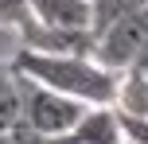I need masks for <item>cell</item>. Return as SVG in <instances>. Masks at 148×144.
Returning a JSON list of instances; mask_svg holds the SVG:
<instances>
[{
    "label": "cell",
    "mask_w": 148,
    "mask_h": 144,
    "mask_svg": "<svg viewBox=\"0 0 148 144\" xmlns=\"http://www.w3.org/2000/svg\"><path fill=\"white\" fill-rule=\"evenodd\" d=\"M74 136L82 144H121V125L113 105H86L82 121L74 125Z\"/></svg>",
    "instance_id": "obj_5"
},
{
    "label": "cell",
    "mask_w": 148,
    "mask_h": 144,
    "mask_svg": "<svg viewBox=\"0 0 148 144\" xmlns=\"http://www.w3.org/2000/svg\"><path fill=\"white\" fill-rule=\"evenodd\" d=\"M31 20L47 27H82L90 31V0H27Z\"/></svg>",
    "instance_id": "obj_4"
},
{
    "label": "cell",
    "mask_w": 148,
    "mask_h": 144,
    "mask_svg": "<svg viewBox=\"0 0 148 144\" xmlns=\"http://www.w3.org/2000/svg\"><path fill=\"white\" fill-rule=\"evenodd\" d=\"M117 125H121V140L148 144V117H129V113H117Z\"/></svg>",
    "instance_id": "obj_10"
},
{
    "label": "cell",
    "mask_w": 148,
    "mask_h": 144,
    "mask_svg": "<svg viewBox=\"0 0 148 144\" xmlns=\"http://www.w3.org/2000/svg\"><path fill=\"white\" fill-rule=\"evenodd\" d=\"M121 144H133V140H121Z\"/></svg>",
    "instance_id": "obj_14"
},
{
    "label": "cell",
    "mask_w": 148,
    "mask_h": 144,
    "mask_svg": "<svg viewBox=\"0 0 148 144\" xmlns=\"http://www.w3.org/2000/svg\"><path fill=\"white\" fill-rule=\"evenodd\" d=\"M0 144H43V136H39V132L31 129L27 121H23V113H20V121H16L12 129H4V136H0Z\"/></svg>",
    "instance_id": "obj_11"
},
{
    "label": "cell",
    "mask_w": 148,
    "mask_h": 144,
    "mask_svg": "<svg viewBox=\"0 0 148 144\" xmlns=\"http://www.w3.org/2000/svg\"><path fill=\"white\" fill-rule=\"evenodd\" d=\"M0 136H4V132H0Z\"/></svg>",
    "instance_id": "obj_15"
},
{
    "label": "cell",
    "mask_w": 148,
    "mask_h": 144,
    "mask_svg": "<svg viewBox=\"0 0 148 144\" xmlns=\"http://www.w3.org/2000/svg\"><path fill=\"white\" fill-rule=\"evenodd\" d=\"M20 105H23V121H27L39 136L74 132V125L86 113L82 101L66 98V93H55V90H47V86H35V82H27V78H20Z\"/></svg>",
    "instance_id": "obj_2"
},
{
    "label": "cell",
    "mask_w": 148,
    "mask_h": 144,
    "mask_svg": "<svg viewBox=\"0 0 148 144\" xmlns=\"http://www.w3.org/2000/svg\"><path fill=\"white\" fill-rule=\"evenodd\" d=\"M27 20H31V12H27V0H0V27H12V31H20Z\"/></svg>",
    "instance_id": "obj_9"
},
{
    "label": "cell",
    "mask_w": 148,
    "mask_h": 144,
    "mask_svg": "<svg viewBox=\"0 0 148 144\" xmlns=\"http://www.w3.org/2000/svg\"><path fill=\"white\" fill-rule=\"evenodd\" d=\"M43 144H82L74 132H62V136H43Z\"/></svg>",
    "instance_id": "obj_13"
},
{
    "label": "cell",
    "mask_w": 148,
    "mask_h": 144,
    "mask_svg": "<svg viewBox=\"0 0 148 144\" xmlns=\"http://www.w3.org/2000/svg\"><path fill=\"white\" fill-rule=\"evenodd\" d=\"M148 43V8L133 16H121V20H113L109 27L94 31V47H90V59L97 62V66L105 70H129L133 66V59L140 55V47Z\"/></svg>",
    "instance_id": "obj_3"
},
{
    "label": "cell",
    "mask_w": 148,
    "mask_h": 144,
    "mask_svg": "<svg viewBox=\"0 0 148 144\" xmlns=\"http://www.w3.org/2000/svg\"><path fill=\"white\" fill-rule=\"evenodd\" d=\"M20 113H23V105H20V78H16V70L8 62H0V132L12 129L20 121Z\"/></svg>",
    "instance_id": "obj_7"
},
{
    "label": "cell",
    "mask_w": 148,
    "mask_h": 144,
    "mask_svg": "<svg viewBox=\"0 0 148 144\" xmlns=\"http://www.w3.org/2000/svg\"><path fill=\"white\" fill-rule=\"evenodd\" d=\"M133 70H140V74L148 78V43L140 47V55H136V59H133Z\"/></svg>",
    "instance_id": "obj_12"
},
{
    "label": "cell",
    "mask_w": 148,
    "mask_h": 144,
    "mask_svg": "<svg viewBox=\"0 0 148 144\" xmlns=\"http://www.w3.org/2000/svg\"><path fill=\"white\" fill-rule=\"evenodd\" d=\"M8 66L20 78H27V82H35V86H47V90H55V93H66V98L82 101V105H109L113 101L117 74L105 70V66H97L90 55H55V51L20 47Z\"/></svg>",
    "instance_id": "obj_1"
},
{
    "label": "cell",
    "mask_w": 148,
    "mask_h": 144,
    "mask_svg": "<svg viewBox=\"0 0 148 144\" xmlns=\"http://www.w3.org/2000/svg\"><path fill=\"white\" fill-rule=\"evenodd\" d=\"M117 113L129 117H148V78L140 70H117V82H113V101H109Z\"/></svg>",
    "instance_id": "obj_6"
},
{
    "label": "cell",
    "mask_w": 148,
    "mask_h": 144,
    "mask_svg": "<svg viewBox=\"0 0 148 144\" xmlns=\"http://www.w3.org/2000/svg\"><path fill=\"white\" fill-rule=\"evenodd\" d=\"M140 8H148V0H90V31H101L113 20L133 16Z\"/></svg>",
    "instance_id": "obj_8"
}]
</instances>
